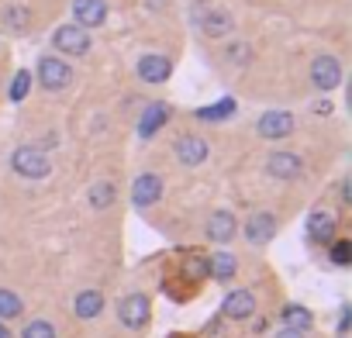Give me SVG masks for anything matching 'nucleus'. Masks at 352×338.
<instances>
[{"label":"nucleus","instance_id":"obj_20","mask_svg":"<svg viewBox=\"0 0 352 338\" xmlns=\"http://www.w3.org/2000/svg\"><path fill=\"white\" fill-rule=\"evenodd\" d=\"M228 114H235V100H228V97L218 100L214 107H201V111H197L201 121H221V117H228Z\"/></svg>","mask_w":352,"mask_h":338},{"label":"nucleus","instance_id":"obj_26","mask_svg":"<svg viewBox=\"0 0 352 338\" xmlns=\"http://www.w3.org/2000/svg\"><path fill=\"white\" fill-rule=\"evenodd\" d=\"M25 338H56V328L49 321H32L25 328Z\"/></svg>","mask_w":352,"mask_h":338},{"label":"nucleus","instance_id":"obj_12","mask_svg":"<svg viewBox=\"0 0 352 338\" xmlns=\"http://www.w3.org/2000/svg\"><path fill=\"white\" fill-rule=\"evenodd\" d=\"M169 73H173V66L166 56H142L138 59V76L145 83H162V80H169Z\"/></svg>","mask_w":352,"mask_h":338},{"label":"nucleus","instance_id":"obj_18","mask_svg":"<svg viewBox=\"0 0 352 338\" xmlns=\"http://www.w3.org/2000/svg\"><path fill=\"white\" fill-rule=\"evenodd\" d=\"M201 28H204L211 38H221V35H228V32L235 28V21H232V14H225V11H208V14L201 18Z\"/></svg>","mask_w":352,"mask_h":338},{"label":"nucleus","instance_id":"obj_8","mask_svg":"<svg viewBox=\"0 0 352 338\" xmlns=\"http://www.w3.org/2000/svg\"><path fill=\"white\" fill-rule=\"evenodd\" d=\"M176 159H180L184 166H201V162L208 159V142L197 138V135L176 138Z\"/></svg>","mask_w":352,"mask_h":338},{"label":"nucleus","instance_id":"obj_28","mask_svg":"<svg viewBox=\"0 0 352 338\" xmlns=\"http://www.w3.org/2000/svg\"><path fill=\"white\" fill-rule=\"evenodd\" d=\"M8 25H11V28H25V25H28V11H25V8H21V11L11 8V11H8Z\"/></svg>","mask_w":352,"mask_h":338},{"label":"nucleus","instance_id":"obj_21","mask_svg":"<svg viewBox=\"0 0 352 338\" xmlns=\"http://www.w3.org/2000/svg\"><path fill=\"white\" fill-rule=\"evenodd\" d=\"M90 204H94L97 211L111 207V204H114V183H94V187H90Z\"/></svg>","mask_w":352,"mask_h":338},{"label":"nucleus","instance_id":"obj_23","mask_svg":"<svg viewBox=\"0 0 352 338\" xmlns=\"http://www.w3.org/2000/svg\"><path fill=\"white\" fill-rule=\"evenodd\" d=\"M21 314V297L11 290H0V321H11Z\"/></svg>","mask_w":352,"mask_h":338},{"label":"nucleus","instance_id":"obj_17","mask_svg":"<svg viewBox=\"0 0 352 338\" xmlns=\"http://www.w3.org/2000/svg\"><path fill=\"white\" fill-rule=\"evenodd\" d=\"M73 311H76V317H97L100 311H104V293H97V290H83V293H76V300H73Z\"/></svg>","mask_w":352,"mask_h":338},{"label":"nucleus","instance_id":"obj_6","mask_svg":"<svg viewBox=\"0 0 352 338\" xmlns=\"http://www.w3.org/2000/svg\"><path fill=\"white\" fill-rule=\"evenodd\" d=\"M118 317H121V324H128V328H142V324L148 321V300H145L142 293H128V297L118 304Z\"/></svg>","mask_w":352,"mask_h":338},{"label":"nucleus","instance_id":"obj_4","mask_svg":"<svg viewBox=\"0 0 352 338\" xmlns=\"http://www.w3.org/2000/svg\"><path fill=\"white\" fill-rule=\"evenodd\" d=\"M52 45H56L59 52H66V56H83V52L90 49V35H87V28H80V25H63V28L56 32Z\"/></svg>","mask_w":352,"mask_h":338},{"label":"nucleus","instance_id":"obj_1","mask_svg":"<svg viewBox=\"0 0 352 338\" xmlns=\"http://www.w3.org/2000/svg\"><path fill=\"white\" fill-rule=\"evenodd\" d=\"M11 166H14V173L25 177V180H42V177H49V169H52L49 155H45L42 148H35V145L18 148V152L11 155Z\"/></svg>","mask_w":352,"mask_h":338},{"label":"nucleus","instance_id":"obj_2","mask_svg":"<svg viewBox=\"0 0 352 338\" xmlns=\"http://www.w3.org/2000/svg\"><path fill=\"white\" fill-rule=\"evenodd\" d=\"M38 80H42L45 90H63V87H69L73 69H69L63 59H56V56H42V63H38Z\"/></svg>","mask_w":352,"mask_h":338},{"label":"nucleus","instance_id":"obj_19","mask_svg":"<svg viewBox=\"0 0 352 338\" xmlns=\"http://www.w3.org/2000/svg\"><path fill=\"white\" fill-rule=\"evenodd\" d=\"M208 273H211L214 280H232V276H235V256H228V252L211 256V259H208Z\"/></svg>","mask_w":352,"mask_h":338},{"label":"nucleus","instance_id":"obj_14","mask_svg":"<svg viewBox=\"0 0 352 338\" xmlns=\"http://www.w3.org/2000/svg\"><path fill=\"white\" fill-rule=\"evenodd\" d=\"M235 232H239L235 214H228V211H214L211 214V221H208V238L211 242H232Z\"/></svg>","mask_w":352,"mask_h":338},{"label":"nucleus","instance_id":"obj_9","mask_svg":"<svg viewBox=\"0 0 352 338\" xmlns=\"http://www.w3.org/2000/svg\"><path fill=\"white\" fill-rule=\"evenodd\" d=\"M294 131V114L287 111H270L259 117V135L263 138H287Z\"/></svg>","mask_w":352,"mask_h":338},{"label":"nucleus","instance_id":"obj_25","mask_svg":"<svg viewBox=\"0 0 352 338\" xmlns=\"http://www.w3.org/2000/svg\"><path fill=\"white\" fill-rule=\"evenodd\" d=\"M331 262L335 266H349L352 262V242H335L331 245Z\"/></svg>","mask_w":352,"mask_h":338},{"label":"nucleus","instance_id":"obj_7","mask_svg":"<svg viewBox=\"0 0 352 338\" xmlns=\"http://www.w3.org/2000/svg\"><path fill=\"white\" fill-rule=\"evenodd\" d=\"M159 197H162V180L155 173H142L131 187V201L138 207H152V204H159Z\"/></svg>","mask_w":352,"mask_h":338},{"label":"nucleus","instance_id":"obj_10","mask_svg":"<svg viewBox=\"0 0 352 338\" xmlns=\"http://www.w3.org/2000/svg\"><path fill=\"white\" fill-rule=\"evenodd\" d=\"M266 169H270V177H276V180H294L300 169H304V162L294 152H273L270 162H266Z\"/></svg>","mask_w":352,"mask_h":338},{"label":"nucleus","instance_id":"obj_5","mask_svg":"<svg viewBox=\"0 0 352 338\" xmlns=\"http://www.w3.org/2000/svg\"><path fill=\"white\" fill-rule=\"evenodd\" d=\"M73 18L80 28H100L107 21V4L104 0H73Z\"/></svg>","mask_w":352,"mask_h":338},{"label":"nucleus","instance_id":"obj_22","mask_svg":"<svg viewBox=\"0 0 352 338\" xmlns=\"http://www.w3.org/2000/svg\"><path fill=\"white\" fill-rule=\"evenodd\" d=\"M283 321H287V328H297V331H304V328H311V311H307V307H297V304H290V307L283 311Z\"/></svg>","mask_w":352,"mask_h":338},{"label":"nucleus","instance_id":"obj_11","mask_svg":"<svg viewBox=\"0 0 352 338\" xmlns=\"http://www.w3.org/2000/svg\"><path fill=\"white\" fill-rule=\"evenodd\" d=\"M273 232H276V221H273V214H270V211H259V214H252V218L245 221V238H249L252 245L270 242V238H273Z\"/></svg>","mask_w":352,"mask_h":338},{"label":"nucleus","instance_id":"obj_15","mask_svg":"<svg viewBox=\"0 0 352 338\" xmlns=\"http://www.w3.org/2000/svg\"><path fill=\"white\" fill-rule=\"evenodd\" d=\"M166 117H169V107H166V104H148L145 114H142V121H138V135H142V138H152V135L166 124Z\"/></svg>","mask_w":352,"mask_h":338},{"label":"nucleus","instance_id":"obj_24","mask_svg":"<svg viewBox=\"0 0 352 338\" xmlns=\"http://www.w3.org/2000/svg\"><path fill=\"white\" fill-rule=\"evenodd\" d=\"M28 90H32V73H25V69H21V73L14 76V83H11V100H18V104H21V100L28 97Z\"/></svg>","mask_w":352,"mask_h":338},{"label":"nucleus","instance_id":"obj_29","mask_svg":"<svg viewBox=\"0 0 352 338\" xmlns=\"http://www.w3.org/2000/svg\"><path fill=\"white\" fill-rule=\"evenodd\" d=\"M276 338H304V331H297V328H283Z\"/></svg>","mask_w":352,"mask_h":338},{"label":"nucleus","instance_id":"obj_13","mask_svg":"<svg viewBox=\"0 0 352 338\" xmlns=\"http://www.w3.org/2000/svg\"><path fill=\"white\" fill-rule=\"evenodd\" d=\"M225 314H228L232 321H245V317H252V314H256V297H252L249 290H235V293H228V297H225Z\"/></svg>","mask_w":352,"mask_h":338},{"label":"nucleus","instance_id":"obj_27","mask_svg":"<svg viewBox=\"0 0 352 338\" xmlns=\"http://www.w3.org/2000/svg\"><path fill=\"white\" fill-rule=\"evenodd\" d=\"M204 273H208V259H201V256H194V259L187 262V276H190V280H201Z\"/></svg>","mask_w":352,"mask_h":338},{"label":"nucleus","instance_id":"obj_3","mask_svg":"<svg viewBox=\"0 0 352 338\" xmlns=\"http://www.w3.org/2000/svg\"><path fill=\"white\" fill-rule=\"evenodd\" d=\"M311 83L318 87V90H335L338 83H342V66H338V59L335 56H318L314 63H311Z\"/></svg>","mask_w":352,"mask_h":338},{"label":"nucleus","instance_id":"obj_30","mask_svg":"<svg viewBox=\"0 0 352 338\" xmlns=\"http://www.w3.org/2000/svg\"><path fill=\"white\" fill-rule=\"evenodd\" d=\"M0 338H11V331H8L4 324H0Z\"/></svg>","mask_w":352,"mask_h":338},{"label":"nucleus","instance_id":"obj_16","mask_svg":"<svg viewBox=\"0 0 352 338\" xmlns=\"http://www.w3.org/2000/svg\"><path fill=\"white\" fill-rule=\"evenodd\" d=\"M307 235H311L314 242H328V238L335 235V214H331V211H314V214L307 218Z\"/></svg>","mask_w":352,"mask_h":338}]
</instances>
